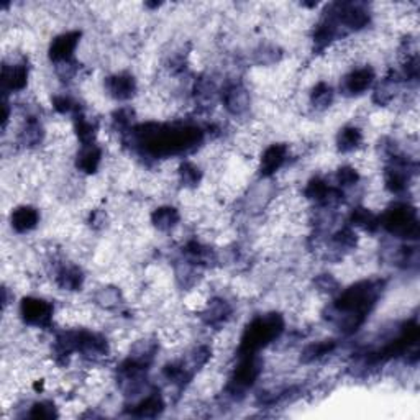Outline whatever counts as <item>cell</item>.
I'll list each match as a JSON object with an SVG mask.
<instances>
[{"label":"cell","mask_w":420,"mask_h":420,"mask_svg":"<svg viewBox=\"0 0 420 420\" xmlns=\"http://www.w3.org/2000/svg\"><path fill=\"white\" fill-rule=\"evenodd\" d=\"M284 332V319L279 314H266L253 319L245 328L243 335L240 339L238 353L243 354H258L263 348L278 340L281 333Z\"/></svg>","instance_id":"3957f363"},{"label":"cell","mask_w":420,"mask_h":420,"mask_svg":"<svg viewBox=\"0 0 420 420\" xmlns=\"http://www.w3.org/2000/svg\"><path fill=\"white\" fill-rule=\"evenodd\" d=\"M28 415L33 419H53L58 415V412H56L53 402L41 401V402H37V404H33Z\"/></svg>","instance_id":"f1b7e54d"},{"label":"cell","mask_w":420,"mask_h":420,"mask_svg":"<svg viewBox=\"0 0 420 420\" xmlns=\"http://www.w3.org/2000/svg\"><path fill=\"white\" fill-rule=\"evenodd\" d=\"M381 225L392 235L401 238H417L419 237V220L417 212L407 203H396L384 212Z\"/></svg>","instance_id":"277c9868"},{"label":"cell","mask_w":420,"mask_h":420,"mask_svg":"<svg viewBox=\"0 0 420 420\" xmlns=\"http://www.w3.org/2000/svg\"><path fill=\"white\" fill-rule=\"evenodd\" d=\"M230 315L232 306L227 301H223V299H214V301H210L206 306V310H203V320H206L207 326L212 327L223 326L230 319Z\"/></svg>","instance_id":"9a60e30c"},{"label":"cell","mask_w":420,"mask_h":420,"mask_svg":"<svg viewBox=\"0 0 420 420\" xmlns=\"http://www.w3.org/2000/svg\"><path fill=\"white\" fill-rule=\"evenodd\" d=\"M56 283L64 291H79L84 283V274L74 265H64L56 272Z\"/></svg>","instance_id":"2e32d148"},{"label":"cell","mask_w":420,"mask_h":420,"mask_svg":"<svg viewBox=\"0 0 420 420\" xmlns=\"http://www.w3.org/2000/svg\"><path fill=\"white\" fill-rule=\"evenodd\" d=\"M288 146L283 143H272L268 148L263 151L261 159H259V172L261 176L270 177L276 174L281 168L284 166L286 159H288Z\"/></svg>","instance_id":"30bf717a"},{"label":"cell","mask_w":420,"mask_h":420,"mask_svg":"<svg viewBox=\"0 0 420 420\" xmlns=\"http://www.w3.org/2000/svg\"><path fill=\"white\" fill-rule=\"evenodd\" d=\"M20 140L25 146H34L43 140V127L38 120L30 119L20 132Z\"/></svg>","instance_id":"cb8c5ba5"},{"label":"cell","mask_w":420,"mask_h":420,"mask_svg":"<svg viewBox=\"0 0 420 420\" xmlns=\"http://www.w3.org/2000/svg\"><path fill=\"white\" fill-rule=\"evenodd\" d=\"M337 181L341 188H352V186L358 184L359 172L352 166H343L337 171Z\"/></svg>","instance_id":"f546056e"},{"label":"cell","mask_w":420,"mask_h":420,"mask_svg":"<svg viewBox=\"0 0 420 420\" xmlns=\"http://www.w3.org/2000/svg\"><path fill=\"white\" fill-rule=\"evenodd\" d=\"M122 302V294L115 288H103L97 294V304L103 309H115Z\"/></svg>","instance_id":"484cf974"},{"label":"cell","mask_w":420,"mask_h":420,"mask_svg":"<svg viewBox=\"0 0 420 420\" xmlns=\"http://www.w3.org/2000/svg\"><path fill=\"white\" fill-rule=\"evenodd\" d=\"M383 281H361L345 289L330 307V320L339 326L343 333H353L365 322L366 315L378 302Z\"/></svg>","instance_id":"7a4b0ae2"},{"label":"cell","mask_w":420,"mask_h":420,"mask_svg":"<svg viewBox=\"0 0 420 420\" xmlns=\"http://www.w3.org/2000/svg\"><path fill=\"white\" fill-rule=\"evenodd\" d=\"M350 222H352L353 227L366 233H374L381 227V220L378 215L373 214L370 209H366V207L353 209L352 215H350Z\"/></svg>","instance_id":"e0dca14e"},{"label":"cell","mask_w":420,"mask_h":420,"mask_svg":"<svg viewBox=\"0 0 420 420\" xmlns=\"http://www.w3.org/2000/svg\"><path fill=\"white\" fill-rule=\"evenodd\" d=\"M179 219H181L179 212L171 206L158 207V209L153 210V214H151V223L161 232L172 230V228L179 223Z\"/></svg>","instance_id":"ac0fdd59"},{"label":"cell","mask_w":420,"mask_h":420,"mask_svg":"<svg viewBox=\"0 0 420 420\" xmlns=\"http://www.w3.org/2000/svg\"><path fill=\"white\" fill-rule=\"evenodd\" d=\"M20 317L27 326L45 328L53 320V306L45 299L25 297L20 304Z\"/></svg>","instance_id":"5b68a950"},{"label":"cell","mask_w":420,"mask_h":420,"mask_svg":"<svg viewBox=\"0 0 420 420\" xmlns=\"http://www.w3.org/2000/svg\"><path fill=\"white\" fill-rule=\"evenodd\" d=\"M335 348H337V341L335 340L314 341V343L306 346L304 352H302L301 359L304 363H314V361H317V359L327 357V354H330Z\"/></svg>","instance_id":"44dd1931"},{"label":"cell","mask_w":420,"mask_h":420,"mask_svg":"<svg viewBox=\"0 0 420 420\" xmlns=\"http://www.w3.org/2000/svg\"><path fill=\"white\" fill-rule=\"evenodd\" d=\"M263 371V363L258 354H243L240 357V363L235 366L232 376V386L238 391L248 389L257 383Z\"/></svg>","instance_id":"8992f818"},{"label":"cell","mask_w":420,"mask_h":420,"mask_svg":"<svg viewBox=\"0 0 420 420\" xmlns=\"http://www.w3.org/2000/svg\"><path fill=\"white\" fill-rule=\"evenodd\" d=\"M315 284H317L319 291L333 294L339 291V281L333 278L332 274H320L317 279H315Z\"/></svg>","instance_id":"4dcf8cb0"},{"label":"cell","mask_w":420,"mask_h":420,"mask_svg":"<svg viewBox=\"0 0 420 420\" xmlns=\"http://www.w3.org/2000/svg\"><path fill=\"white\" fill-rule=\"evenodd\" d=\"M81 40V32H66L58 34L53 41H51L50 50H48V56L56 66L59 64L72 63L74 58V51Z\"/></svg>","instance_id":"52a82bcc"},{"label":"cell","mask_w":420,"mask_h":420,"mask_svg":"<svg viewBox=\"0 0 420 420\" xmlns=\"http://www.w3.org/2000/svg\"><path fill=\"white\" fill-rule=\"evenodd\" d=\"M74 130L77 140L82 143V146L86 145H92L95 140V135H97V123L94 120L88 119L84 115H76V122H74Z\"/></svg>","instance_id":"7402d4cb"},{"label":"cell","mask_w":420,"mask_h":420,"mask_svg":"<svg viewBox=\"0 0 420 420\" xmlns=\"http://www.w3.org/2000/svg\"><path fill=\"white\" fill-rule=\"evenodd\" d=\"M357 233H354L353 228L345 227L340 228L339 232L333 233V243H335L337 248H343V250H352L357 246Z\"/></svg>","instance_id":"4316f807"},{"label":"cell","mask_w":420,"mask_h":420,"mask_svg":"<svg viewBox=\"0 0 420 420\" xmlns=\"http://www.w3.org/2000/svg\"><path fill=\"white\" fill-rule=\"evenodd\" d=\"M53 107L56 112H59V114L63 115H69V114H76L79 115L77 112H79V106H77V102L74 99H71L69 95H56L53 99Z\"/></svg>","instance_id":"83f0119b"},{"label":"cell","mask_w":420,"mask_h":420,"mask_svg":"<svg viewBox=\"0 0 420 420\" xmlns=\"http://www.w3.org/2000/svg\"><path fill=\"white\" fill-rule=\"evenodd\" d=\"M363 143V132L354 125L343 127L337 135V145L341 153H350V151L358 150Z\"/></svg>","instance_id":"d6986e66"},{"label":"cell","mask_w":420,"mask_h":420,"mask_svg":"<svg viewBox=\"0 0 420 420\" xmlns=\"http://www.w3.org/2000/svg\"><path fill=\"white\" fill-rule=\"evenodd\" d=\"M102 163V150L95 143L92 145L82 146L76 158L77 170L86 172V174H94L99 170Z\"/></svg>","instance_id":"5bb4252c"},{"label":"cell","mask_w":420,"mask_h":420,"mask_svg":"<svg viewBox=\"0 0 420 420\" xmlns=\"http://www.w3.org/2000/svg\"><path fill=\"white\" fill-rule=\"evenodd\" d=\"M225 109L232 115H243L250 109V94L241 84H230L222 92Z\"/></svg>","instance_id":"8fae6325"},{"label":"cell","mask_w":420,"mask_h":420,"mask_svg":"<svg viewBox=\"0 0 420 420\" xmlns=\"http://www.w3.org/2000/svg\"><path fill=\"white\" fill-rule=\"evenodd\" d=\"M138 143L148 154L171 156L197 148L203 140L202 128L196 125H141L133 130Z\"/></svg>","instance_id":"6da1fadb"},{"label":"cell","mask_w":420,"mask_h":420,"mask_svg":"<svg viewBox=\"0 0 420 420\" xmlns=\"http://www.w3.org/2000/svg\"><path fill=\"white\" fill-rule=\"evenodd\" d=\"M310 102L315 109H327L333 102V89L330 84L320 81L314 86L310 92Z\"/></svg>","instance_id":"603a6c76"},{"label":"cell","mask_w":420,"mask_h":420,"mask_svg":"<svg viewBox=\"0 0 420 420\" xmlns=\"http://www.w3.org/2000/svg\"><path fill=\"white\" fill-rule=\"evenodd\" d=\"M164 409V401L163 397L159 396L158 392L148 394L145 399H141L133 409V415L137 417H156V415L161 414V410Z\"/></svg>","instance_id":"ffe728a7"},{"label":"cell","mask_w":420,"mask_h":420,"mask_svg":"<svg viewBox=\"0 0 420 420\" xmlns=\"http://www.w3.org/2000/svg\"><path fill=\"white\" fill-rule=\"evenodd\" d=\"M374 79H376V74H374L373 68H370V66L357 68V69H353V71H350L348 74L341 79L340 90L345 95L354 97V95L366 92V90L373 86Z\"/></svg>","instance_id":"ba28073f"},{"label":"cell","mask_w":420,"mask_h":420,"mask_svg":"<svg viewBox=\"0 0 420 420\" xmlns=\"http://www.w3.org/2000/svg\"><path fill=\"white\" fill-rule=\"evenodd\" d=\"M177 174H179L181 183H183V186H186V188H196L202 179V171L199 170L196 164L189 161L181 164Z\"/></svg>","instance_id":"d4e9b609"},{"label":"cell","mask_w":420,"mask_h":420,"mask_svg":"<svg viewBox=\"0 0 420 420\" xmlns=\"http://www.w3.org/2000/svg\"><path fill=\"white\" fill-rule=\"evenodd\" d=\"M10 223L17 233H28L40 223V212L32 206H20L12 212Z\"/></svg>","instance_id":"4fadbf2b"},{"label":"cell","mask_w":420,"mask_h":420,"mask_svg":"<svg viewBox=\"0 0 420 420\" xmlns=\"http://www.w3.org/2000/svg\"><path fill=\"white\" fill-rule=\"evenodd\" d=\"M28 68L23 63L3 64L2 68V88L6 92H19L27 88Z\"/></svg>","instance_id":"7c38bea8"},{"label":"cell","mask_w":420,"mask_h":420,"mask_svg":"<svg viewBox=\"0 0 420 420\" xmlns=\"http://www.w3.org/2000/svg\"><path fill=\"white\" fill-rule=\"evenodd\" d=\"M107 94L115 101H128L137 92V81L132 74L120 72V74L109 76L103 82Z\"/></svg>","instance_id":"9c48e42d"}]
</instances>
